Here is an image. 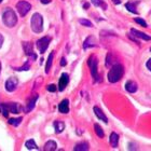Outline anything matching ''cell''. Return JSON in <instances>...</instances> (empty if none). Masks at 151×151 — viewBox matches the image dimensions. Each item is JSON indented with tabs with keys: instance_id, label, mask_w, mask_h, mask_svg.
<instances>
[{
	"instance_id": "4fadbf2b",
	"label": "cell",
	"mask_w": 151,
	"mask_h": 151,
	"mask_svg": "<svg viewBox=\"0 0 151 151\" xmlns=\"http://www.w3.org/2000/svg\"><path fill=\"white\" fill-rule=\"evenodd\" d=\"M93 110H94V113L96 114V116H97L98 119L101 120V121H104L105 123H108L107 116H105V113L103 112V110H101V108H98L97 106H95V107L93 108Z\"/></svg>"
},
{
	"instance_id": "9c48e42d",
	"label": "cell",
	"mask_w": 151,
	"mask_h": 151,
	"mask_svg": "<svg viewBox=\"0 0 151 151\" xmlns=\"http://www.w3.org/2000/svg\"><path fill=\"white\" fill-rule=\"evenodd\" d=\"M68 82H69V76L67 75L66 73H62L60 78V82H58V90L60 91H64L65 88L67 86V84H68Z\"/></svg>"
},
{
	"instance_id": "d590c367",
	"label": "cell",
	"mask_w": 151,
	"mask_h": 151,
	"mask_svg": "<svg viewBox=\"0 0 151 151\" xmlns=\"http://www.w3.org/2000/svg\"><path fill=\"white\" fill-rule=\"evenodd\" d=\"M88 6H90V4H88V3H84V4H83V8H84L85 10L88 9Z\"/></svg>"
},
{
	"instance_id": "5b68a950",
	"label": "cell",
	"mask_w": 151,
	"mask_h": 151,
	"mask_svg": "<svg viewBox=\"0 0 151 151\" xmlns=\"http://www.w3.org/2000/svg\"><path fill=\"white\" fill-rule=\"evenodd\" d=\"M30 9H32L30 3L27 2V1H24V0L17 2V4H16V10H17V12L19 13L21 16H25L30 11Z\"/></svg>"
},
{
	"instance_id": "8d00e7d4",
	"label": "cell",
	"mask_w": 151,
	"mask_h": 151,
	"mask_svg": "<svg viewBox=\"0 0 151 151\" xmlns=\"http://www.w3.org/2000/svg\"><path fill=\"white\" fill-rule=\"evenodd\" d=\"M0 71H1V63H0Z\"/></svg>"
},
{
	"instance_id": "3957f363",
	"label": "cell",
	"mask_w": 151,
	"mask_h": 151,
	"mask_svg": "<svg viewBox=\"0 0 151 151\" xmlns=\"http://www.w3.org/2000/svg\"><path fill=\"white\" fill-rule=\"evenodd\" d=\"M30 27L32 32L36 34H40L43 30V17L39 13H35L30 19Z\"/></svg>"
},
{
	"instance_id": "e0dca14e",
	"label": "cell",
	"mask_w": 151,
	"mask_h": 151,
	"mask_svg": "<svg viewBox=\"0 0 151 151\" xmlns=\"http://www.w3.org/2000/svg\"><path fill=\"white\" fill-rule=\"evenodd\" d=\"M109 142H110L111 147L113 148H116L118 147V142H119V135L116 133H111L110 134V138H109Z\"/></svg>"
},
{
	"instance_id": "d6986e66",
	"label": "cell",
	"mask_w": 151,
	"mask_h": 151,
	"mask_svg": "<svg viewBox=\"0 0 151 151\" xmlns=\"http://www.w3.org/2000/svg\"><path fill=\"white\" fill-rule=\"evenodd\" d=\"M88 142H78L77 145L75 146V148H73V150L75 151H88Z\"/></svg>"
},
{
	"instance_id": "74e56055",
	"label": "cell",
	"mask_w": 151,
	"mask_h": 151,
	"mask_svg": "<svg viewBox=\"0 0 151 151\" xmlns=\"http://www.w3.org/2000/svg\"><path fill=\"white\" fill-rule=\"evenodd\" d=\"M0 111H1V107H0Z\"/></svg>"
},
{
	"instance_id": "f546056e",
	"label": "cell",
	"mask_w": 151,
	"mask_h": 151,
	"mask_svg": "<svg viewBox=\"0 0 151 151\" xmlns=\"http://www.w3.org/2000/svg\"><path fill=\"white\" fill-rule=\"evenodd\" d=\"M29 69V64L26 63L25 65L23 67H21V68H16V70H19V71H21V70H28Z\"/></svg>"
},
{
	"instance_id": "30bf717a",
	"label": "cell",
	"mask_w": 151,
	"mask_h": 151,
	"mask_svg": "<svg viewBox=\"0 0 151 151\" xmlns=\"http://www.w3.org/2000/svg\"><path fill=\"white\" fill-rule=\"evenodd\" d=\"M4 106L8 108L9 112L14 113V114L19 113V111H21V106L17 103H8V104H4Z\"/></svg>"
},
{
	"instance_id": "7a4b0ae2",
	"label": "cell",
	"mask_w": 151,
	"mask_h": 151,
	"mask_svg": "<svg viewBox=\"0 0 151 151\" xmlns=\"http://www.w3.org/2000/svg\"><path fill=\"white\" fill-rule=\"evenodd\" d=\"M2 21L3 24L6 26V27H10L12 28L16 25L17 23V16H16L15 12L13 11V9L11 8H6L2 13Z\"/></svg>"
},
{
	"instance_id": "1f68e13d",
	"label": "cell",
	"mask_w": 151,
	"mask_h": 151,
	"mask_svg": "<svg viewBox=\"0 0 151 151\" xmlns=\"http://www.w3.org/2000/svg\"><path fill=\"white\" fill-rule=\"evenodd\" d=\"M60 65H62V66H65V65H66V60H65L64 57L60 60Z\"/></svg>"
},
{
	"instance_id": "f35d334b",
	"label": "cell",
	"mask_w": 151,
	"mask_h": 151,
	"mask_svg": "<svg viewBox=\"0 0 151 151\" xmlns=\"http://www.w3.org/2000/svg\"><path fill=\"white\" fill-rule=\"evenodd\" d=\"M1 1H2V0H0V2H1Z\"/></svg>"
},
{
	"instance_id": "e575fe53",
	"label": "cell",
	"mask_w": 151,
	"mask_h": 151,
	"mask_svg": "<svg viewBox=\"0 0 151 151\" xmlns=\"http://www.w3.org/2000/svg\"><path fill=\"white\" fill-rule=\"evenodd\" d=\"M112 2L114 3V4H120V3H121V0H112Z\"/></svg>"
},
{
	"instance_id": "836d02e7",
	"label": "cell",
	"mask_w": 151,
	"mask_h": 151,
	"mask_svg": "<svg viewBox=\"0 0 151 151\" xmlns=\"http://www.w3.org/2000/svg\"><path fill=\"white\" fill-rule=\"evenodd\" d=\"M40 1L43 3V4H47V3H50L52 0H40Z\"/></svg>"
},
{
	"instance_id": "ba28073f",
	"label": "cell",
	"mask_w": 151,
	"mask_h": 151,
	"mask_svg": "<svg viewBox=\"0 0 151 151\" xmlns=\"http://www.w3.org/2000/svg\"><path fill=\"white\" fill-rule=\"evenodd\" d=\"M17 84H19V80L16 78H14V77H11V78H9L6 81L4 86H6V90L8 92H13L16 90Z\"/></svg>"
},
{
	"instance_id": "ac0fdd59",
	"label": "cell",
	"mask_w": 151,
	"mask_h": 151,
	"mask_svg": "<svg viewBox=\"0 0 151 151\" xmlns=\"http://www.w3.org/2000/svg\"><path fill=\"white\" fill-rule=\"evenodd\" d=\"M56 142H53V140H49V142H45V145L43 147V150L44 151H54L56 150Z\"/></svg>"
},
{
	"instance_id": "cb8c5ba5",
	"label": "cell",
	"mask_w": 151,
	"mask_h": 151,
	"mask_svg": "<svg viewBox=\"0 0 151 151\" xmlns=\"http://www.w3.org/2000/svg\"><path fill=\"white\" fill-rule=\"evenodd\" d=\"M25 146H26V148L29 149V150H32V149H35V150H38L37 145H36V142H34L32 139H29V140H27V142H25Z\"/></svg>"
},
{
	"instance_id": "6da1fadb",
	"label": "cell",
	"mask_w": 151,
	"mask_h": 151,
	"mask_svg": "<svg viewBox=\"0 0 151 151\" xmlns=\"http://www.w3.org/2000/svg\"><path fill=\"white\" fill-rule=\"evenodd\" d=\"M124 75V68L120 64H114L111 69L108 73V81L110 83H116L119 80H121Z\"/></svg>"
},
{
	"instance_id": "7c38bea8",
	"label": "cell",
	"mask_w": 151,
	"mask_h": 151,
	"mask_svg": "<svg viewBox=\"0 0 151 151\" xmlns=\"http://www.w3.org/2000/svg\"><path fill=\"white\" fill-rule=\"evenodd\" d=\"M58 110L62 113L69 112V101L68 99H64V101H60V104L58 105Z\"/></svg>"
},
{
	"instance_id": "d4e9b609",
	"label": "cell",
	"mask_w": 151,
	"mask_h": 151,
	"mask_svg": "<svg viewBox=\"0 0 151 151\" xmlns=\"http://www.w3.org/2000/svg\"><path fill=\"white\" fill-rule=\"evenodd\" d=\"M125 8L127 10H129V12L136 13V14H137V10H136V6H135V4H134V3H132V2L126 3V4H125Z\"/></svg>"
},
{
	"instance_id": "9a60e30c",
	"label": "cell",
	"mask_w": 151,
	"mask_h": 151,
	"mask_svg": "<svg viewBox=\"0 0 151 151\" xmlns=\"http://www.w3.org/2000/svg\"><path fill=\"white\" fill-rule=\"evenodd\" d=\"M133 35L135 36L136 38H140V39H144V40H151V37L148 36L147 34H144V32H139V30H136V29H132L131 30Z\"/></svg>"
},
{
	"instance_id": "5bb4252c",
	"label": "cell",
	"mask_w": 151,
	"mask_h": 151,
	"mask_svg": "<svg viewBox=\"0 0 151 151\" xmlns=\"http://www.w3.org/2000/svg\"><path fill=\"white\" fill-rule=\"evenodd\" d=\"M137 88H138V86H137V83L134 81H127L125 83V90L127 92H129V93H135L136 91H137Z\"/></svg>"
},
{
	"instance_id": "8fae6325",
	"label": "cell",
	"mask_w": 151,
	"mask_h": 151,
	"mask_svg": "<svg viewBox=\"0 0 151 151\" xmlns=\"http://www.w3.org/2000/svg\"><path fill=\"white\" fill-rule=\"evenodd\" d=\"M37 99H38L37 95H35L34 97L30 98V99L28 101V103H27V105H26L25 107H24V112L28 113L29 111H32V109L35 108V104H36V101H37Z\"/></svg>"
},
{
	"instance_id": "4316f807",
	"label": "cell",
	"mask_w": 151,
	"mask_h": 151,
	"mask_svg": "<svg viewBox=\"0 0 151 151\" xmlns=\"http://www.w3.org/2000/svg\"><path fill=\"white\" fill-rule=\"evenodd\" d=\"M79 23L81 24V25H84V26H86V27H92V23L88 21V19H79Z\"/></svg>"
},
{
	"instance_id": "83f0119b",
	"label": "cell",
	"mask_w": 151,
	"mask_h": 151,
	"mask_svg": "<svg viewBox=\"0 0 151 151\" xmlns=\"http://www.w3.org/2000/svg\"><path fill=\"white\" fill-rule=\"evenodd\" d=\"M134 21H135L136 23L140 24V25H142V27H147V23H146L145 21H144V19H139V17H135V19H134Z\"/></svg>"
},
{
	"instance_id": "4dcf8cb0",
	"label": "cell",
	"mask_w": 151,
	"mask_h": 151,
	"mask_svg": "<svg viewBox=\"0 0 151 151\" xmlns=\"http://www.w3.org/2000/svg\"><path fill=\"white\" fill-rule=\"evenodd\" d=\"M146 66H147V68H148L149 70H151V58L147 62V64H146Z\"/></svg>"
},
{
	"instance_id": "7402d4cb",
	"label": "cell",
	"mask_w": 151,
	"mask_h": 151,
	"mask_svg": "<svg viewBox=\"0 0 151 151\" xmlns=\"http://www.w3.org/2000/svg\"><path fill=\"white\" fill-rule=\"evenodd\" d=\"M53 57H54V53H52L49 55L47 57V66H45V73H50V68L52 66V60H53Z\"/></svg>"
},
{
	"instance_id": "484cf974",
	"label": "cell",
	"mask_w": 151,
	"mask_h": 151,
	"mask_svg": "<svg viewBox=\"0 0 151 151\" xmlns=\"http://www.w3.org/2000/svg\"><path fill=\"white\" fill-rule=\"evenodd\" d=\"M22 120L23 119L21 118V116H19V118H16V119H10L9 123L13 126H19V124H21V122H22Z\"/></svg>"
},
{
	"instance_id": "44dd1931",
	"label": "cell",
	"mask_w": 151,
	"mask_h": 151,
	"mask_svg": "<svg viewBox=\"0 0 151 151\" xmlns=\"http://www.w3.org/2000/svg\"><path fill=\"white\" fill-rule=\"evenodd\" d=\"M91 1L95 6H101L103 8V10H107V4L104 0H91Z\"/></svg>"
},
{
	"instance_id": "52a82bcc",
	"label": "cell",
	"mask_w": 151,
	"mask_h": 151,
	"mask_svg": "<svg viewBox=\"0 0 151 151\" xmlns=\"http://www.w3.org/2000/svg\"><path fill=\"white\" fill-rule=\"evenodd\" d=\"M51 42V38L45 36V37H42L41 39L37 41V47L38 50L40 51L41 53H44L45 51H47V47H49V44Z\"/></svg>"
},
{
	"instance_id": "8992f818",
	"label": "cell",
	"mask_w": 151,
	"mask_h": 151,
	"mask_svg": "<svg viewBox=\"0 0 151 151\" xmlns=\"http://www.w3.org/2000/svg\"><path fill=\"white\" fill-rule=\"evenodd\" d=\"M22 47H23V49H24L25 54L29 57V58H32V60H36L37 55L34 53V45H32V42L25 41V42H23L22 43Z\"/></svg>"
},
{
	"instance_id": "f1b7e54d",
	"label": "cell",
	"mask_w": 151,
	"mask_h": 151,
	"mask_svg": "<svg viewBox=\"0 0 151 151\" xmlns=\"http://www.w3.org/2000/svg\"><path fill=\"white\" fill-rule=\"evenodd\" d=\"M56 90H57V88L54 84L47 85V91H49V92H55Z\"/></svg>"
},
{
	"instance_id": "603a6c76",
	"label": "cell",
	"mask_w": 151,
	"mask_h": 151,
	"mask_svg": "<svg viewBox=\"0 0 151 151\" xmlns=\"http://www.w3.org/2000/svg\"><path fill=\"white\" fill-rule=\"evenodd\" d=\"M94 129H95V133H96V135H97L98 137L103 138V137L105 136V133H104V131H103V129L98 125L97 123H95L94 124Z\"/></svg>"
},
{
	"instance_id": "ab89813d",
	"label": "cell",
	"mask_w": 151,
	"mask_h": 151,
	"mask_svg": "<svg viewBox=\"0 0 151 151\" xmlns=\"http://www.w3.org/2000/svg\"><path fill=\"white\" fill-rule=\"evenodd\" d=\"M150 51H151V47H150Z\"/></svg>"
},
{
	"instance_id": "277c9868",
	"label": "cell",
	"mask_w": 151,
	"mask_h": 151,
	"mask_svg": "<svg viewBox=\"0 0 151 151\" xmlns=\"http://www.w3.org/2000/svg\"><path fill=\"white\" fill-rule=\"evenodd\" d=\"M88 64L90 69H91L92 77L94 78V81H98V80H99V76H98V71H97V64H98L97 57L95 56V55H92V56L88 58Z\"/></svg>"
},
{
	"instance_id": "d6a6232c",
	"label": "cell",
	"mask_w": 151,
	"mask_h": 151,
	"mask_svg": "<svg viewBox=\"0 0 151 151\" xmlns=\"http://www.w3.org/2000/svg\"><path fill=\"white\" fill-rule=\"evenodd\" d=\"M2 43H3V36L0 34V49L2 47Z\"/></svg>"
},
{
	"instance_id": "2e32d148",
	"label": "cell",
	"mask_w": 151,
	"mask_h": 151,
	"mask_svg": "<svg viewBox=\"0 0 151 151\" xmlns=\"http://www.w3.org/2000/svg\"><path fill=\"white\" fill-rule=\"evenodd\" d=\"M96 47V42H95V39L92 36L88 37L85 39L84 43H83V49H88V47Z\"/></svg>"
},
{
	"instance_id": "ffe728a7",
	"label": "cell",
	"mask_w": 151,
	"mask_h": 151,
	"mask_svg": "<svg viewBox=\"0 0 151 151\" xmlns=\"http://www.w3.org/2000/svg\"><path fill=\"white\" fill-rule=\"evenodd\" d=\"M54 129H55V133H57V134H60V133H62L65 129V124H64V122H62V121H56V122H54Z\"/></svg>"
}]
</instances>
